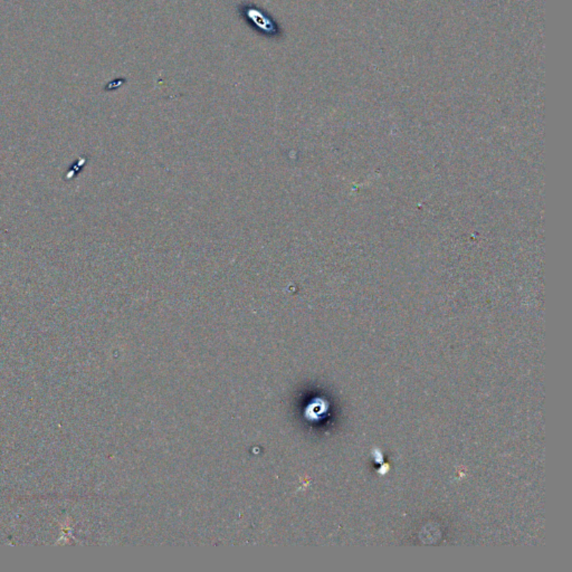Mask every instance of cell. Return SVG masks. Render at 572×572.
<instances>
[{
	"label": "cell",
	"instance_id": "1",
	"mask_svg": "<svg viewBox=\"0 0 572 572\" xmlns=\"http://www.w3.org/2000/svg\"><path fill=\"white\" fill-rule=\"evenodd\" d=\"M237 11L240 20L263 37L268 39H281L283 37V29L274 17L255 4L243 1L237 6Z\"/></svg>",
	"mask_w": 572,
	"mask_h": 572
}]
</instances>
